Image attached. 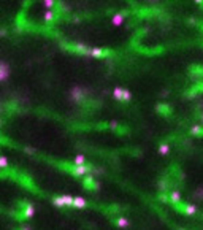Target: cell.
I'll return each mask as SVG.
<instances>
[{
    "label": "cell",
    "mask_w": 203,
    "mask_h": 230,
    "mask_svg": "<svg viewBox=\"0 0 203 230\" xmlns=\"http://www.w3.org/2000/svg\"><path fill=\"white\" fill-rule=\"evenodd\" d=\"M111 54L110 49H102V48H89L87 54L89 57H97V59H102V57H108Z\"/></svg>",
    "instance_id": "obj_1"
},
{
    "label": "cell",
    "mask_w": 203,
    "mask_h": 230,
    "mask_svg": "<svg viewBox=\"0 0 203 230\" xmlns=\"http://www.w3.org/2000/svg\"><path fill=\"white\" fill-rule=\"evenodd\" d=\"M68 171L75 176H84L86 173H91L92 171V167H87V165H73V167H67Z\"/></svg>",
    "instance_id": "obj_2"
},
{
    "label": "cell",
    "mask_w": 203,
    "mask_h": 230,
    "mask_svg": "<svg viewBox=\"0 0 203 230\" xmlns=\"http://www.w3.org/2000/svg\"><path fill=\"white\" fill-rule=\"evenodd\" d=\"M10 78V65L7 62H0V81H7Z\"/></svg>",
    "instance_id": "obj_3"
},
{
    "label": "cell",
    "mask_w": 203,
    "mask_h": 230,
    "mask_svg": "<svg viewBox=\"0 0 203 230\" xmlns=\"http://www.w3.org/2000/svg\"><path fill=\"white\" fill-rule=\"evenodd\" d=\"M87 206V200L84 197H75L73 200V208H78V210H83Z\"/></svg>",
    "instance_id": "obj_4"
},
{
    "label": "cell",
    "mask_w": 203,
    "mask_h": 230,
    "mask_svg": "<svg viewBox=\"0 0 203 230\" xmlns=\"http://www.w3.org/2000/svg\"><path fill=\"white\" fill-rule=\"evenodd\" d=\"M84 94H86V92H83V89H81V87H73V89H71V94H70V95H71V98H73V100L80 102V100H81V98L84 97Z\"/></svg>",
    "instance_id": "obj_5"
},
{
    "label": "cell",
    "mask_w": 203,
    "mask_h": 230,
    "mask_svg": "<svg viewBox=\"0 0 203 230\" xmlns=\"http://www.w3.org/2000/svg\"><path fill=\"white\" fill-rule=\"evenodd\" d=\"M84 186H86L87 189H92V191H97V189H98V183L94 180V176L86 178V180H84Z\"/></svg>",
    "instance_id": "obj_6"
},
{
    "label": "cell",
    "mask_w": 203,
    "mask_h": 230,
    "mask_svg": "<svg viewBox=\"0 0 203 230\" xmlns=\"http://www.w3.org/2000/svg\"><path fill=\"white\" fill-rule=\"evenodd\" d=\"M34 216H35V206L34 205H25V208H24V217L25 219H30Z\"/></svg>",
    "instance_id": "obj_7"
},
{
    "label": "cell",
    "mask_w": 203,
    "mask_h": 230,
    "mask_svg": "<svg viewBox=\"0 0 203 230\" xmlns=\"http://www.w3.org/2000/svg\"><path fill=\"white\" fill-rule=\"evenodd\" d=\"M111 22H113V25H116V27H119V25H122V22H124V14H121V13H116V14L111 18Z\"/></svg>",
    "instance_id": "obj_8"
},
{
    "label": "cell",
    "mask_w": 203,
    "mask_h": 230,
    "mask_svg": "<svg viewBox=\"0 0 203 230\" xmlns=\"http://www.w3.org/2000/svg\"><path fill=\"white\" fill-rule=\"evenodd\" d=\"M183 211H184L187 216H192V214H195V213H197V206H195V205H192V203H189V205H184Z\"/></svg>",
    "instance_id": "obj_9"
},
{
    "label": "cell",
    "mask_w": 203,
    "mask_h": 230,
    "mask_svg": "<svg viewBox=\"0 0 203 230\" xmlns=\"http://www.w3.org/2000/svg\"><path fill=\"white\" fill-rule=\"evenodd\" d=\"M62 200H64V206L73 208V200H75L73 195H62Z\"/></svg>",
    "instance_id": "obj_10"
},
{
    "label": "cell",
    "mask_w": 203,
    "mask_h": 230,
    "mask_svg": "<svg viewBox=\"0 0 203 230\" xmlns=\"http://www.w3.org/2000/svg\"><path fill=\"white\" fill-rule=\"evenodd\" d=\"M73 164L75 165H86V157H84V154H76L75 156V159H73Z\"/></svg>",
    "instance_id": "obj_11"
},
{
    "label": "cell",
    "mask_w": 203,
    "mask_h": 230,
    "mask_svg": "<svg viewBox=\"0 0 203 230\" xmlns=\"http://www.w3.org/2000/svg\"><path fill=\"white\" fill-rule=\"evenodd\" d=\"M56 16H57V13H56L54 10H49V11L44 13V21H46V22H53V21L56 19Z\"/></svg>",
    "instance_id": "obj_12"
},
{
    "label": "cell",
    "mask_w": 203,
    "mask_h": 230,
    "mask_svg": "<svg viewBox=\"0 0 203 230\" xmlns=\"http://www.w3.org/2000/svg\"><path fill=\"white\" fill-rule=\"evenodd\" d=\"M41 3H43V7L46 8V11L54 10V8H56V5H57V2H54V0H44V2H41Z\"/></svg>",
    "instance_id": "obj_13"
},
{
    "label": "cell",
    "mask_w": 203,
    "mask_h": 230,
    "mask_svg": "<svg viewBox=\"0 0 203 230\" xmlns=\"http://www.w3.org/2000/svg\"><path fill=\"white\" fill-rule=\"evenodd\" d=\"M116 224H117V227H121V228H124V227H129V219L127 217H117L116 219Z\"/></svg>",
    "instance_id": "obj_14"
},
{
    "label": "cell",
    "mask_w": 203,
    "mask_h": 230,
    "mask_svg": "<svg viewBox=\"0 0 203 230\" xmlns=\"http://www.w3.org/2000/svg\"><path fill=\"white\" fill-rule=\"evenodd\" d=\"M168 152H170V146H168L167 143H162V144L159 146V154H160V156H167Z\"/></svg>",
    "instance_id": "obj_15"
},
{
    "label": "cell",
    "mask_w": 203,
    "mask_h": 230,
    "mask_svg": "<svg viewBox=\"0 0 203 230\" xmlns=\"http://www.w3.org/2000/svg\"><path fill=\"white\" fill-rule=\"evenodd\" d=\"M181 200V194L178 192V191H173V192H170V201H173V203H178Z\"/></svg>",
    "instance_id": "obj_16"
},
{
    "label": "cell",
    "mask_w": 203,
    "mask_h": 230,
    "mask_svg": "<svg viewBox=\"0 0 203 230\" xmlns=\"http://www.w3.org/2000/svg\"><path fill=\"white\" fill-rule=\"evenodd\" d=\"M122 91H124L122 87H114V91H113V97L119 102H122Z\"/></svg>",
    "instance_id": "obj_17"
},
{
    "label": "cell",
    "mask_w": 203,
    "mask_h": 230,
    "mask_svg": "<svg viewBox=\"0 0 203 230\" xmlns=\"http://www.w3.org/2000/svg\"><path fill=\"white\" fill-rule=\"evenodd\" d=\"M53 203H54V206H57V208H64V200H62V195L54 197V198H53Z\"/></svg>",
    "instance_id": "obj_18"
},
{
    "label": "cell",
    "mask_w": 203,
    "mask_h": 230,
    "mask_svg": "<svg viewBox=\"0 0 203 230\" xmlns=\"http://www.w3.org/2000/svg\"><path fill=\"white\" fill-rule=\"evenodd\" d=\"M190 133H194V135H203V127H200V125H194L192 129H190Z\"/></svg>",
    "instance_id": "obj_19"
},
{
    "label": "cell",
    "mask_w": 203,
    "mask_h": 230,
    "mask_svg": "<svg viewBox=\"0 0 203 230\" xmlns=\"http://www.w3.org/2000/svg\"><path fill=\"white\" fill-rule=\"evenodd\" d=\"M130 98H132V92L127 91V89H124L122 91V102H129Z\"/></svg>",
    "instance_id": "obj_20"
},
{
    "label": "cell",
    "mask_w": 203,
    "mask_h": 230,
    "mask_svg": "<svg viewBox=\"0 0 203 230\" xmlns=\"http://www.w3.org/2000/svg\"><path fill=\"white\" fill-rule=\"evenodd\" d=\"M8 167V159L5 156H0V168H7Z\"/></svg>",
    "instance_id": "obj_21"
},
{
    "label": "cell",
    "mask_w": 203,
    "mask_h": 230,
    "mask_svg": "<svg viewBox=\"0 0 203 230\" xmlns=\"http://www.w3.org/2000/svg\"><path fill=\"white\" fill-rule=\"evenodd\" d=\"M110 127H111V129H117V122L111 121V122H110Z\"/></svg>",
    "instance_id": "obj_22"
},
{
    "label": "cell",
    "mask_w": 203,
    "mask_h": 230,
    "mask_svg": "<svg viewBox=\"0 0 203 230\" xmlns=\"http://www.w3.org/2000/svg\"><path fill=\"white\" fill-rule=\"evenodd\" d=\"M5 34H7V30H5V29H2V30H0V35H2V37H3Z\"/></svg>",
    "instance_id": "obj_23"
},
{
    "label": "cell",
    "mask_w": 203,
    "mask_h": 230,
    "mask_svg": "<svg viewBox=\"0 0 203 230\" xmlns=\"http://www.w3.org/2000/svg\"><path fill=\"white\" fill-rule=\"evenodd\" d=\"M21 230H30V227H29V225H24V227H22Z\"/></svg>",
    "instance_id": "obj_24"
},
{
    "label": "cell",
    "mask_w": 203,
    "mask_h": 230,
    "mask_svg": "<svg viewBox=\"0 0 203 230\" xmlns=\"http://www.w3.org/2000/svg\"><path fill=\"white\" fill-rule=\"evenodd\" d=\"M201 122H203V114H201Z\"/></svg>",
    "instance_id": "obj_25"
},
{
    "label": "cell",
    "mask_w": 203,
    "mask_h": 230,
    "mask_svg": "<svg viewBox=\"0 0 203 230\" xmlns=\"http://www.w3.org/2000/svg\"><path fill=\"white\" fill-rule=\"evenodd\" d=\"M0 127H2V121H0Z\"/></svg>",
    "instance_id": "obj_26"
},
{
    "label": "cell",
    "mask_w": 203,
    "mask_h": 230,
    "mask_svg": "<svg viewBox=\"0 0 203 230\" xmlns=\"http://www.w3.org/2000/svg\"><path fill=\"white\" fill-rule=\"evenodd\" d=\"M180 230H183V228H180Z\"/></svg>",
    "instance_id": "obj_27"
}]
</instances>
